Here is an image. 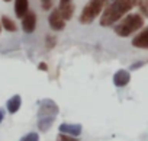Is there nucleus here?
<instances>
[{"instance_id": "1a4fd4ad", "label": "nucleus", "mask_w": 148, "mask_h": 141, "mask_svg": "<svg viewBox=\"0 0 148 141\" xmlns=\"http://www.w3.org/2000/svg\"><path fill=\"white\" fill-rule=\"evenodd\" d=\"M132 45L139 50H148V26L144 28L136 36H134Z\"/></svg>"}, {"instance_id": "6ab92c4d", "label": "nucleus", "mask_w": 148, "mask_h": 141, "mask_svg": "<svg viewBox=\"0 0 148 141\" xmlns=\"http://www.w3.org/2000/svg\"><path fill=\"white\" fill-rule=\"evenodd\" d=\"M41 5L44 10H49L52 8V0H41Z\"/></svg>"}, {"instance_id": "b1692460", "label": "nucleus", "mask_w": 148, "mask_h": 141, "mask_svg": "<svg viewBox=\"0 0 148 141\" xmlns=\"http://www.w3.org/2000/svg\"><path fill=\"white\" fill-rule=\"evenodd\" d=\"M3 2H10V0H3Z\"/></svg>"}, {"instance_id": "6e6552de", "label": "nucleus", "mask_w": 148, "mask_h": 141, "mask_svg": "<svg viewBox=\"0 0 148 141\" xmlns=\"http://www.w3.org/2000/svg\"><path fill=\"white\" fill-rule=\"evenodd\" d=\"M60 134H65V135H71V137H79L83 131V127L80 124H61L58 127Z\"/></svg>"}, {"instance_id": "f8f14e48", "label": "nucleus", "mask_w": 148, "mask_h": 141, "mask_svg": "<svg viewBox=\"0 0 148 141\" xmlns=\"http://www.w3.org/2000/svg\"><path fill=\"white\" fill-rule=\"evenodd\" d=\"M58 10L61 13V16L64 18V21H70L74 15V5L73 3H64V5H60L58 6Z\"/></svg>"}, {"instance_id": "5701e85b", "label": "nucleus", "mask_w": 148, "mask_h": 141, "mask_svg": "<svg viewBox=\"0 0 148 141\" xmlns=\"http://www.w3.org/2000/svg\"><path fill=\"white\" fill-rule=\"evenodd\" d=\"M64 3H71V0H60V5H64Z\"/></svg>"}, {"instance_id": "dca6fc26", "label": "nucleus", "mask_w": 148, "mask_h": 141, "mask_svg": "<svg viewBox=\"0 0 148 141\" xmlns=\"http://www.w3.org/2000/svg\"><path fill=\"white\" fill-rule=\"evenodd\" d=\"M45 45H47L48 50H52V48L57 45V38L52 36V35H47V36H45Z\"/></svg>"}, {"instance_id": "423d86ee", "label": "nucleus", "mask_w": 148, "mask_h": 141, "mask_svg": "<svg viewBox=\"0 0 148 141\" xmlns=\"http://www.w3.org/2000/svg\"><path fill=\"white\" fill-rule=\"evenodd\" d=\"M22 29L26 34H32L36 29V13L35 12H28L22 18Z\"/></svg>"}, {"instance_id": "9b49d317", "label": "nucleus", "mask_w": 148, "mask_h": 141, "mask_svg": "<svg viewBox=\"0 0 148 141\" xmlns=\"http://www.w3.org/2000/svg\"><path fill=\"white\" fill-rule=\"evenodd\" d=\"M21 105H22V98H21L19 95H15V96H12V98L8 100L6 108H8L9 113H16V112L21 109Z\"/></svg>"}, {"instance_id": "412c9836", "label": "nucleus", "mask_w": 148, "mask_h": 141, "mask_svg": "<svg viewBox=\"0 0 148 141\" xmlns=\"http://www.w3.org/2000/svg\"><path fill=\"white\" fill-rule=\"evenodd\" d=\"M141 65H144V63H142V61H138V63H134V64L131 65V70H136V68H139Z\"/></svg>"}, {"instance_id": "9d476101", "label": "nucleus", "mask_w": 148, "mask_h": 141, "mask_svg": "<svg viewBox=\"0 0 148 141\" xmlns=\"http://www.w3.org/2000/svg\"><path fill=\"white\" fill-rule=\"evenodd\" d=\"M29 12V0H15V13L19 19H22Z\"/></svg>"}, {"instance_id": "f03ea898", "label": "nucleus", "mask_w": 148, "mask_h": 141, "mask_svg": "<svg viewBox=\"0 0 148 141\" xmlns=\"http://www.w3.org/2000/svg\"><path fill=\"white\" fill-rule=\"evenodd\" d=\"M144 26V18L139 13H129L115 25V34L121 38L131 36Z\"/></svg>"}, {"instance_id": "a211bd4d", "label": "nucleus", "mask_w": 148, "mask_h": 141, "mask_svg": "<svg viewBox=\"0 0 148 141\" xmlns=\"http://www.w3.org/2000/svg\"><path fill=\"white\" fill-rule=\"evenodd\" d=\"M57 141H80V138H79V137L65 135V134H58V135H57Z\"/></svg>"}, {"instance_id": "7ed1b4c3", "label": "nucleus", "mask_w": 148, "mask_h": 141, "mask_svg": "<svg viewBox=\"0 0 148 141\" xmlns=\"http://www.w3.org/2000/svg\"><path fill=\"white\" fill-rule=\"evenodd\" d=\"M106 3H108V0H90L80 13V18H79L80 23H83V25L92 23L99 15L103 13Z\"/></svg>"}, {"instance_id": "4be33fe9", "label": "nucleus", "mask_w": 148, "mask_h": 141, "mask_svg": "<svg viewBox=\"0 0 148 141\" xmlns=\"http://www.w3.org/2000/svg\"><path fill=\"white\" fill-rule=\"evenodd\" d=\"M3 119H5V111L0 108V122H3Z\"/></svg>"}, {"instance_id": "f257e3e1", "label": "nucleus", "mask_w": 148, "mask_h": 141, "mask_svg": "<svg viewBox=\"0 0 148 141\" xmlns=\"http://www.w3.org/2000/svg\"><path fill=\"white\" fill-rule=\"evenodd\" d=\"M138 3L139 0H113L105 8L100 16V25L105 28L113 26L121 19H123L125 15L129 13L135 6H138Z\"/></svg>"}, {"instance_id": "0eeeda50", "label": "nucleus", "mask_w": 148, "mask_h": 141, "mask_svg": "<svg viewBox=\"0 0 148 141\" xmlns=\"http://www.w3.org/2000/svg\"><path fill=\"white\" fill-rule=\"evenodd\" d=\"M129 82H131V73L128 70L121 68L113 74V85L116 87H125L129 85Z\"/></svg>"}, {"instance_id": "39448f33", "label": "nucleus", "mask_w": 148, "mask_h": 141, "mask_svg": "<svg viewBox=\"0 0 148 141\" xmlns=\"http://www.w3.org/2000/svg\"><path fill=\"white\" fill-rule=\"evenodd\" d=\"M48 23H49V28H51L52 31H62V29L65 28V21H64V18L61 16L58 8L54 9V10L49 13V16H48Z\"/></svg>"}, {"instance_id": "4468645a", "label": "nucleus", "mask_w": 148, "mask_h": 141, "mask_svg": "<svg viewBox=\"0 0 148 141\" xmlns=\"http://www.w3.org/2000/svg\"><path fill=\"white\" fill-rule=\"evenodd\" d=\"M54 118H39L38 119V129L41 131V132H47L51 127H52V124H54Z\"/></svg>"}, {"instance_id": "393cba45", "label": "nucleus", "mask_w": 148, "mask_h": 141, "mask_svg": "<svg viewBox=\"0 0 148 141\" xmlns=\"http://www.w3.org/2000/svg\"><path fill=\"white\" fill-rule=\"evenodd\" d=\"M0 31H2V25H0Z\"/></svg>"}, {"instance_id": "20e7f679", "label": "nucleus", "mask_w": 148, "mask_h": 141, "mask_svg": "<svg viewBox=\"0 0 148 141\" xmlns=\"http://www.w3.org/2000/svg\"><path fill=\"white\" fill-rule=\"evenodd\" d=\"M60 112L58 105L52 100V99H44L39 103V109H38V119L39 118H57Z\"/></svg>"}, {"instance_id": "f3484780", "label": "nucleus", "mask_w": 148, "mask_h": 141, "mask_svg": "<svg viewBox=\"0 0 148 141\" xmlns=\"http://www.w3.org/2000/svg\"><path fill=\"white\" fill-rule=\"evenodd\" d=\"M21 141H39V135L36 132H28L21 138Z\"/></svg>"}, {"instance_id": "ddd939ff", "label": "nucleus", "mask_w": 148, "mask_h": 141, "mask_svg": "<svg viewBox=\"0 0 148 141\" xmlns=\"http://www.w3.org/2000/svg\"><path fill=\"white\" fill-rule=\"evenodd\" d=\"M0 25H2L8 32H16L18 31V26H16L15 21H12L9 16H2V22H0Z\"/></svg>"}, {"instance_id": "aec40b11", "label": "nucleus", "mask_w": 148, "mask_h": 141, "mask_svg": "<svg viewBox=\"0 0 148 141\" xmlns=\"http://www.w3.org/2000/svg\"><path fill=\"white\" fill-rule=\"evenodd\" d=\"M38 68L41 70V72H48V65L45 63H39L38 64Z\"/></svg>"}, {"instance_id": "2eb2a0df", "label": "nucleus", "mask_w": 148, "mask_h": 141, "mask_svg": "<svg viewBox=\"0 0 148 141\" xmlns=\"http://www.w3.org/2000/svg\"><path fill=\"white\" fill-rule=\"evenodd\" d=\"M138 8H139V12L148 18V0H139L138 3Z\"/></svg>"}]
</instances>
